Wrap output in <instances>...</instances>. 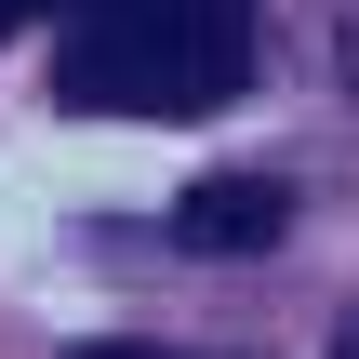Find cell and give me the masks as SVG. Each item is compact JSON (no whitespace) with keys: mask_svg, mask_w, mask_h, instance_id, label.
<instances>
[{"mask_svg":"<svg viewBox=\"0 0 359 359\" xmlns=\"http://www.w3.org/2000/svg\"><path fill=\"white\" fill-rule=\"evenodd\" d=\"M67 107H120V120H160V107H226L240 67H253V13L240 0H67Z\"/></svg>","mask_w":359,"mask_h":359,"instance_id":"1","label":"cell"},{"mask_svg":"<svg viewBox=\"0 0 359 359\" xmlns=\"http://www.w3.org/2000/svg\"><path fill=\"white\" fill-rule=\"evenodd\" d=\"M280 226H293V187H280V173H213V187L173 200V240H187V253H266Z\"/></svg>","mask_w":359,"mask_h":359,"instance_id":"2","label":"cell"},{"mask_svg":"<svg viewBox=\"0 0 359 359\" xmlns=\"http://www.w3.org/2000/svg\"><path fill=\"white\" fill-rule=\"evenodd\" d=\"M27 13H53V0H0V40H13V27H27Z\"/></svg>","mask_w":359,"mask_h":359,"instance_id":"4","label":"cell"},{"mask_svg":"<svg viewBox=\"0 0 359 359\" xmlns=\"http://www.w3.org/2000/svg\"><path fill=\"white\" fill-rule=\"evenodd\" d=\"M80 359H187V346H133V333H107V346H80Z\"/></svg>","mask_w":359,"mask_h":359,"instance_id":"3","label":"cell"},{"mask_svg":"<svg viewBox=\"0 0 359 359\" xmlns=\"http://www.w3.org/2000/svg\"><path fill=\"white\" fill-rule=\"evenodd\" d=\"M333 359H359V333H346V346H333Z\"/></svg>","mask_w":359,"mask_h":359,"instance_id":"6","label":"cell"},{"mask_svg":"<svg viewBox=\"0 0 359 359\" xmlns=\"http://www.w3.org/2000/svg\"><path fill=\"white\" fill-rule=\"evenodd\" d=\"M346 80H359V27H346Z\"/></svg>","mask_w":359,"mask_h":359,"instance_id":"5","label":"cell"}]
</instances>
